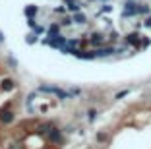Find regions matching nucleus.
Here are the masks:
<instances>
[{
	"mask_svg": "<svg viewBox=\"0 0 151 149\" xmlns=\"http://www.w3.org/2000/svg\"><path fill=\"white\" fill-rule=\"evenodd\" d=\"M95 140H97L99 143H105V141L109 140V136H107V134H105V132H99L97 136H95Z\"/></svg>",
	"mask_w": 151,
	"mask_h": 149,
	"instance_id": "obj_19",
	"label": "nucleus"
},
{
	"mask_svg": "<svg viewBox=\"0 0 151 149\" xmlns=\"http://www.w3.org/2000/svg\"><path fill=\"white\" fill-rule=\"evenodd\" d=\"M8 149H23V147H22V145H19V143H12V145H10Z\"/></svg>",
	"mask_w": 151,
	"mask_h": 149,
	"instance_id": "obj_28",
	"label": "nucleus"
},
{
	"mask_svg": "<svg viewBox=\"0 0 151 149\" xmlns=\"http://www.w3.org/2000/svg\"><path fill=\"white\" fill-rule=\"evenodd\" d=\"M142 39H143V35L139 31H130V33L124 35V43L128 47H132L134 50H142Z\"/></svg>",
	"mask_w": 151,
	"mask_h": 149,
	"instance_id": "obj_3",
	"label": "nucleus"
},
{
	"mask_svg": "<svg viewBox=\"0 0 151 149\" xmlns=\"http://www.w3.org/2000/svg\"><path fill=\"white\" fill-rule=\"evenodd\" d=\"M54 14H66V8H64V6H56V8H54Z\"/></svg>",
	"mask_w": 151,
	"mask_h": 149,
	"instance_id": "obj_25",
	"label": "nucleus"
},
{
	"mask_svg": "<svg viewBox=\"0 0 151 149\" xmlns=\"http://www.w3.org/2000/svg\"><path fill=\"white\" fill-rule=\"evenodd\" d=\"M122 18H138L139 16V2L138 0H126L124 6H122Z\"/></svg>",
	"mask_w": 151,
	"mask_h": 149,
	"instance_id": "obj_2",
	"label": "nucleus"
},
{
	"mask_svg": "<svg viewBox=\"0 0 151 149\" xmlns=\"http://www.w3.org/2000/svg\"><path fill=\"white\" fill-rule=\"evenodd\" d=\"M37 37H39L37 33H31V35H27L25 43H27V45H33V43H37Z\"/></svg>",
	"mask_w": 151,
	"mask_h": 149,
	"instance_id": "obj_22",
	"label": "nucleus"
},
{
	"mask_svg": "<svg viewBox=\"0 0 151 149\" xmlns=\"http://www.w3.org/2000/svg\"><path fill=\"white\" fill-rule=\"evenodd\" d=\"M8 64H10V66H12V68H18V62L14 60V58H12V56H10V58H8Z\"/></svg>",
	"mask_w": 151,
	"mask_h": 149,
	"instance_id": "obj_27",
	"label": "nucleus"
},
{
	"mask_svg": "<svg viewBox=\"0 0 151 149\" xmlns=\"http://www.w3.org/2000/svg\"><path fill=\"white\" fill-rule=\"evenodd\" d=\"M111 12H112V4H111V2H103L99 14H111Z\"/></svg>",
	"mask_w": 151,
	"mask_h": 149,
	"instance_id": "obj_15",
	"label": "nucleus"
},
{
	"mask_svg": "<svg viewBox=\"0 0 151 149\" xmlns=\"http://www.w3.org/2000/svg\"><path fill=\"white\" fill-rule=\"evenodd\" d=\"M0 122L2 124H12L14 122V112L10 110V103L6 105V109L0 110Z\"/></svg>",
	"mask_w": 151,
	"mask_h": 149,
	"instance_id": "obj_6",
	"label": "nucleus"
},
{
	"mask_svg": "<svg viewBox=\"0 0 151 149\" xmlns=\"http://www.w3.org/2000/svg\"><path fill=\"white\" fill-rule=\"evenodd\" d=\"M0 89L2 91H12V89H16V81L12 78H4L0 81Z\"/></svg>",
	"mask_w": 151,
	"mask_h": 149,
	"instance_id": "obj_10",
	"label": "nucleus"
},
{
	"mask_svg": "<svg viewBox=\"0 0 151 149\" xmlns=\"http://www.w3.org/2000/svg\"><path fill=\"white\" fill-rule=\"evenodd\" d=\"M72 23H74V18H72V16H64V18L60 19V25L62 27H70Z\"/></svg>",
	"mask_w": 151,
	"mask_h": 149,
	"instance_id": "obj_17",
	"label": "nucleus"
},
{
	"mask_svg": "<svg viewBox=\"0 0 151 149\" xmlns=\"http://www.w3.org/2000/svg\"><path fill=\"white\" fill-rule=\"evenodd\" d=\"M47 140H49L50 143H56V145H60V143H62V130H58V128L54 126L52 130H50V134L47 136Z\"/></svg>",
	"mask_w": 151,
	"mask_h": 149,
	"instance_id": "obj_7",
	"label": "nucleus"
},
{
	"mask_svg": "<svg viewBox=\"0 0 151 149\" xmlns=\"http://www.w3.org/2000/svg\"><path fill=\"white\" fill-rule=\"evenodd\" d=\"M114 54H116L114 45H105V47L95 48V56L97 58H109V56H114Z\"/></svg>",
	"mask_w": 151,
	"mask_h": 149,
	"instance_id": "obj_5",
	"label": "nucleus"
},
{
	"mask_svg": "<svg viewBox=\"0 0 151 149\" xmlns=\"http://www.w3.org/2000/svg\"><path fill=\"white\" fill-rule=\"evenodd\" d=\"M52 128H54L52 122H43V124H39V126H37V134H39V136H49Z\"/></svg>",
	"mask_w": 151,
	"mask_h": 149,
	"instance_id": "obj_9",
	"label": "nucleus"
},
{
	"mask_svg": "<svg viewBox=\"0 0 151 149\" xmlns=\"http://www.w3.org/2000/svg\"><path fill=\"white\" fill-rule=\"evenodd\" d=\"M143 27H147V29H151V16H147V18L143 19Z\"/></svg>",
	"mask_w": 151,
	"mask_h": 149,
	"instance_id": "obj_24",
	"label": "nucleus"
},
{
	"mask_svg": "<svg viewBox=\"0 0 151 149\" xmlns=\"http://www.w3.org/2000/svg\"><path fill=\"white\" fill-rule=\"evenodd\" d=\"M89 2H95V0H89Z\"/></svg>",
	"mask_w": 151,
	"mask_h": 149,
	"instance_id": "obj_31",
	"label": "nucleus"
},
{
	"mask_svg": "<svg viewBox=\"0 0 151 149\" xmlns=\"http://www.w3.org/2000/svg\"><path fill=\"white\" fill-rule=\"evenodd\" d=\"M37 91L41 93H49V95H56L60 101H68V99H74V95H72V91H64V89L60 87H54V85H39V89Z\"/></svg>",
	"mask_w": 151,
	"mask_h": 149,
	"instance_id": "obj_1",
	"label": "nucleus"
},
{
	"mask_svg": "<svg viewBox=\"0 0 151 149\" xmlns=\"http://www.w3.org/2000/svg\"><path fill=\"white\" fill-rule=\"evenodd\" d=\"M66 8L68 10H70V12H80V8H81V4H80V2H78V0H76V2H74V4H70V6H66Z\"/></svg>",
	"mask_w": 151,
	"mask_h": 149,
	"instance_id": "obj_20",
	"label": "nucleus"
},
{
	"mask_svg": "<svg viewBox=\"0 0 151 149\" xmlns=\"http://www.w3.org/2000/svg\"><path fill=\"white\" fill-rule=\"evenodd\" d=\"M89 45H93L95 48H99V47H105V45H107V35H105V33H101V31H93V33H91V35H89Z\"/></svg>",
	"mask_w": 151,
	"mask_h": 149,
	"instance_id": "obj_4",
	"label": "nucleus"
},
{
	"mask_svg": "<svg viewBox=\"0 0 151 149\" xmlns=\"http://www.w3.org/2000/svg\"><path fill=\"white\" fill-rule=\"evenodd\" d=\"M139 16H143V18L151 16V6L149 4H139Z\"/></svg>",
	"mask_w": 151,
	"mask_h": 149,
	"instance_id": "obj_14",
	"label": "nucleus"
},
{
	"mask_svg": "<svg viewBox=\"0 0 151 149\" xmlns=\"http://www.w3.org/2000/svg\"><path fill=\"white\" fill-rule=\"evenodd\" d=\"M60 27H62L60 23H50L49 29H47V31H49V39H52V37L60 35Z\"/></svg>",
	"mask_w": 151,
	"mask_h": 149,
	"instance_id": "obj_13",
	"label": "nucleus"
},
{
	"mask_svg": "<svg viewBox=\"0 0 151 149\" xmlns=\"http://www.w3.org/2000/svg\"><path fill=\"white\" fill-rule=\"evenodd\" d=\"M74 56L80 58V60H95V58H97L95 56V50H81V48L74 54Z\"/></svg>",
	"mask_w": 151,
	"mask_h": 149,
	"instance_id": "obj_8",
	"label": "nucleus"
},
{
	"mask_svg": "<svg viewBox=\"0 0 151 149\" xmlns=\"http://www.w3.org/2000/svg\"><path fill=\"white\" fill-rule=\"evenodd\" d=\"M37 14H39V8H37L35 4H29L25 10H23V16H25L27 19H29V18H35Z\"/></svg>",
	"mask_w": 151,
	"mask_h": 149,
	"instance_id": "obj_11",
	"label": "nucleus"
},
{
	"mask_svg": "<svg viewBox=\"0 0 151 149\" xmlns=\"http://www.w3.org/2000/svg\"><path fill=\"white\" fill-rule=\"evenodd\" d=\"M128 93H130V89H122V91H118V93L114 95V99H116V101H120V99H124Z\"/></svg>",
	"mask_w": 151,
	"mask_h": 149,
	"instance_id": "obj_21",
	"label": "nucleus"
},
{
	"mask_svg": "<svg viewBox=\"0 0 151 149\" xmlns=\"http://www.w3.org/2000/svg\"><path fill=\"white\" fill-rule=\"evenodd\" d=\"M147 47H151V39H149V37H143V39H142V50L147 48Z\"/></svg>",
	"mask_w": 151,
	"mask_h": 149,
	"instance_id": "obj_23",
	"label": "nucleus"
},
{
	"mask_svg": "<svg viewBox=\"0 0 151 149\" xmlns=\"http://www.w3.org/2000/svg\"><path fill=\"white\" fill-rule=\"evenodd\" d=\"M4 43V35H2V31H0V45Z\"/></svg>",
	"mask_w": 151,
	"mask_h": 149,
	"instance_id": "obj_29",
	"label": "nucleus"
},
{
	"mask_svg": "<svg viewBox=\"0 0 151 149\" xmlns=\"http://www.w3.org/2000/svg\"><path fill=\"white\" fill-rule=\"evenodd\" d=\"M99 2H109V0H99Z\"/></svg>",
	"mask_w": 151,
	"mask_h": 149,
	"instance_id": "obj_30",
	"label": "nucleus"
},
{
	"mask_svg": "<svg viewBox=\"0 0 151 149\" xmlns=\"http://www.w3.org/2000/svg\"><path fill=\"white\" fill-rule=\"evenodd\" d=\"M72 18H74V23H78V25H85L87 23V16L83 12H76Z\"/></svg>",
	"mask_w": 151,
	"mask_h": 149,
	"instance_id": "obj_12",
	"label": "nucleus"
},
{
	"mask_svg": "<svg viewBox=\"0 0 151 149\" xmlns=\"http://www.w3.org/2000/svg\"><path fill=\"white\" fill-rule=\"evenodd\" d=\"M33 31H35L37 35H41V33H43V31H45V27H43V25H39V23H37V25H35V29H33Z\"/></svg>",
	"mask_w": 151,
	"mask_h": 149,
	"instance_id": "obj_26",
	"label": "nucleus"
},
{
	"mask_svg": "<svg viewBox=\"0 0 151 149\" xmlns=\"http://www.w3.org/2000/svg\"><path fill=\"white\" fill-rule=\"evenodd\" d=\"M118 31H114V29H112L111 31V33H109V35H107V39H109V43H111V45H114L116 43V41H118Z\"/></svg>",
	"mask_w": 151,
	"mask_h": 149,
	"instance_id": "obj_16",
	"label": "nucleus"
},
{
	"mask_svg": "<svg viewBox=\"0 0 151 149\" xmlns=\"http://www.w3.org/2000/svg\"><path fill=\"white\" fill-rule=\"evenodd\" d=\"M97 109H89L87 110V120H89V122H95V118H97Z\"/></svg>",
	"mask_w": 151,
	"mask_h": 149,
	"instance_id": "obj_18",
	"label": "nucleus"
}]
</instances>
